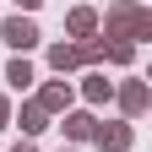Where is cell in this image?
I'll return each mask as SVG.
<instances>
[{"label": "cell", "mask_w": 152, "mask_h": 152, "mask_svg": "<svg viewBox=\"0 0 152 152\" xmlns=\"http://www.w3.org/2000/svg\"><path fill=\"white\" fill-rule=\"evenodd\" d=\"M49 65L65 76V71H76V65H82V49H76V44H49Z\"/></svg>", "instance_id": "9"}, {"label": "cell", "mask_w": 152, "mask_h": 152, "mask_svg": "<svg viewBox=\"0 0 152 152\" xmlns=\"http://www.w3.org/2000/svg\"><path fill=\"white\" fill-rule=\"evenodd\" d=\"M6 82H11V87H16V92H27V87H33V82H38V71H33V65H27V60H22V54H16V60H11V65H6Z\"/></svg>", "instance_id": "10"}, {"label": "cell", "mask_w": 152, "mask_h": 152, "mask_svg": "<svg viewBox=\"0 0 152 152\" xmlns=\"http://www.w3.org/2000/svg\"><path fill=\"white\" fill-rule=\"evenodd\" d=\"M103 27H109L103 38H114V44H130V49H136L141 38H152V11H147V6H136V0H114Z\"/></svg>", "instance_id": "1"}, {"label": "cell", "mask_w": 152, "mask_h": 152, "mask_svg": "<svg viewBox=\"0 0 152 152\" xmlns=\"http://www.w3.org/2000/svg\"><path fill=\"white\" fill-rule=\"evenodd\" d=\"M103 54H109L114 65H130V60H136V49H130V44H114V38H103Z\"/></svg>", "instance_id": "12"}, {"label": "cell", "mask_w": 152, "mask_h": 152, "mask_svg": "<svg viewBox=\"0 0 152 152\" xmlns=\"http://www.w3.org/2000/svg\"><path fill=\"white\" fill-rule=\"evenodd\" d=\"M11 152H38V147H33V141H16V147H11Z\"/></svg>", "instance_id": "15"}, {"label": "cell", "mask_w": 152, "mask_h": 152, "mask_svg": "<svg viewBox=\"0 0 152 152\" xmlns=\"http://www.w3.org/2000/svg\"><path fill=\"white\" fill-rule=\"evenodd\" d=\"M65 33L71 38H92V33H98V11H92V6H76L65 16Z\"/></svg>", "instance_id": "7"}, {"label": "cell", "mask_w": 152, "mask_h": 152, "mask_svg": "<svg viewBox=\"0 0 152 152\" xmlns=\"http://www.w3.org/2000/svg\"><path fill=\"white\" fill-rule=\"evenodd\" d=\"M92 141H98L103 152H130V141H136V130H130L125 120H98V125H92Z\"/></svg>", "instance_id": "2"}, {"label": "cell", "mask_w": 152, "mask_h": 152, "mask_svg": "<svg viewBox=\"0 0 152 152\" xmlns=\"http://www.w3.org/2000/svg\"><path fill=\"white\" fill-rule=\"evenodd\" d=\"M82 98L87 103H109L114 98V82H109V76H87V82H82Z\"/></svg>", "instance_id": "11"}, {"label": "cell", "mask_w": 152, "mask_h": 152, "mask_svg": "<svg viewBox=\"0 0 152 152\" xmlns=\"http://www.w3.org/2000/svg\"><path fill=\"white\" fill-rule=\"evenodd\" d=\"M16 125H22V141H33L38 130H49V114L38 103H22V114H16Z\"/></svg>", "instance_id": "8"}, {"label": "cell", "mask_w": 152, "mask_h": 152, "mask_svg": "<svg viewBox=\"0 0 152 152\" xmlns=\"http://www.w3.org/2000/svg\"><path fill=\"white\" fill-rule=\"evenodd\" d=\"M71 98H76V92H71V82H44L33 103L44 109V114H65V109H71Z\"/></svg>", "instance_id": "4"}, {"label": "cell", "mask_w": 152, "mask_h": 152, "mask_svg": "<svg viewBox=\"0 0 152 152\" xmlns=\"http://www.w3.org/2000/svg\"><path fill=\"white\" fill-rule=\"evenodd\" d=\"M60 152H76V147H60Z\"/></svg>", "instance_id": "16"}, {"label": "cell", "mask_w": 152, "mask_h": 152, "mask_svg": "<svg viewBox=\"0 0 152 152\" xmlns=\"http://www.w3.org/2000/svg\"><path fill=\"white\" fill-rule=\"evenodd\" d=\"M0 38H6L16 54H27L38 44V22H33V16H6V22H0Z\"/></svg>", "instance_id": "3"}, {"label": "cell", "mask_w": 152, "mask_h": 152, "mask_svg": "<svg viewBox=\"0 0 152 152\" xmlns=\"http://www.w3.org/2000/svg\"><path fill=\"white\" fill-rule=\"evenodd\" d=\"M11 125V103H6V92H0V130Z\"/></svg>", "instance_id": "13"}, {"label": "cell", "mask_w": 152, "mask_h": 152, "mask_svg": "<svg viewBox=\"0 0 152 152\" xmlns=\"http://www.w3.org/2000/svg\"><path fill=\"white\" fill-rule=\"evenodd\" d=\"M16 6H22V11H38V6H44V0H16Z\"/></svg>", "instance_id": "14"}, {"label": "cell", "mask_w": 152, "mask_h": 152, "mask_svg": "<svg viewBox=\"0 0 152 152\" xmlns=\"http://www.w3.org/2000/svg\"><path fill=\"white\" fill-rule=\"evenodd\" d=\"M114 98H120V109L136 120V114H147V82H125V87H114Z\"/></svg>", "instance_id": "6"}, {"label": "cell", "mask_w": 152, "mask_h": 152, "mask_svg": "<svg viewBox=\"0 0 152 152\" xmlns=\"http://www.w3.org/2000/svg\"><path fill=\"white\" fill-rule=\"evenodd\" d=\"M92 114L87 109H65V120H60V130H65V141H92Z\"/></svg>", "instance_id": "5"}]
</instances>
